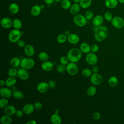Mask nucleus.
<instances>
[{
	"label": "nucleus",
	"instance_id": "f257e3e1",
	"mask_svg": "<svg viewBox=\"0 0 124 124\" xmlns=\"http://www.w3.org/2000/svg\"><path fill=\"white\" fill-rule=\"evenodd\" d=\"M94 27V37L98 42H102L105 40L108 35V28L103 25Z\"/></svg>",
	"mask_w": 124,
	"mask_h": 124
},
{
	"label": "nucleus",
	"instance_id": "f03ea898",
	"mask_svg": "<svg viewBox=\"0 0 124 124\" xmlns=\"http://www.w3.org/2000/svg\"><path fill=\"white\" fill-rule=\"evenodd\" d=\"M67 57L70 62L76 63L78 62L82 57V52L78 48H72L67 52Z\"/></svg>",
	"mask_w": 124,
	"mask_h": 124
},
{
	"label": "nucleus",
	"instance_id": "7ed1b4c3",
	"mask_svg": "<svg viewBox=\"0 0 124 124\" xmlns=\"http://www.w3.org/2000/svg\"><path fill=\"white\" fill-rule=\"evenodd\" d=\"M21 35L22 32L19 30L14 29L10 31L8 35V39L11 43H16L20 39Z\"/></svg>",
	"mask_w": 124,
	"mask_h": 124
},
{
	"label": "nucleus",
	"instance_id": "20e7f679",
	"mask_svg": "<svg viewBox=\"0 0 124 124\" xmlns=\"http://www.w3.org/2000/svg\"><path fill=\"white\" fill-rule=\"evenodd\" d=\"M87 19L84 16L81 14H77L75 15L73 18L74 23L78 27H84L87 23Z\"/></svg>",
	"mask_w": 124,
	"mask_h": 124
},
{
	"label": "nucleus",
	"instance_id": "39448f33",
	"mask_svg": "<svg viewBox=\"0 0 124 124\" xmlns=\"http://www.w3.org/2000/svg\"><path fill=\"white\" fill-rule=\"evenodd\" d=\"M34 61L30 57H28L25 58L21 60L20 66L21 68L28 70L33 68L34 66Z\"/></svg>",
	"mask_w": 124,
	"mask_h": 124
},
{
	"label": "nucleus",
	"instance_id": "423d86ee",
	"mask_svg": "<svg viewBox=\"0 0 124 124\" xmlns=\"http://www.w3.org/2000/svg\"><path fill=\"white\" fill-rule=\"evenodd\" d=\"M111 23L114 28L118 29H122L124 26V20L120 16H116L113 17Z\"/></svg>",
	"mask_w": 124,
	"mask_h": 124
},
{
	"label": "nucleus",
	"instance_id": "0eeeda50",
	"mask_svg": "<svg viewBox=\"0 0 124 124\" xmlns=\"http://www.w3.org/2000/svg\"><path fill=\"white\" fill-rule=\"evenodd\" d=\"M86 62L90 65H94L98 61V58L95 53L89 52L87 54L85 58Z\"/></svg>",
	"mask_w": 124,
	"mask_h": 124
},
{
	"label": "nucleus",
	"instance_id": "6e6552de",
	"mask_svg": "<svg viewBox=\"0 0 124 124\" xmlns=\"http://www.w3.org/2000/svg\"><path fill=\"white\" fill-rule=\"evenodd\" d=\"M90 81L93 85H100L103 81V77L99 74L93 73L90 77Z\"/></svg>",
	"mask_w": 124,
	"mask_h": 124
},
{
	"label": "nucleus",
	"instance_id": "1a4fd4ad",
	"mask_svg": "<svg viewBox=\"0 0 124 124\" xmlns=\"http://www.w3.org/2000/svg\"><path fill=\"white\" fill-rule=\"evenodd\" d=\"M66 71L71 76L76 75L78 71V68L76 63L70 62L66 65Z\"/></svg>",
	"mask_w": 124,
	"mask_h": 124
},
{
	"label": "nucleus",
	"instance_id": "9d476101",
	"mask_svg": "<svg viewBox=\"0 0 124 124\" xmlns=\"http://www.w3.org/2000/svg\"><path fill=\"white\" fill-rule=\"evenodd\" d=\"M49 88L50 87L48 83L42 81L38 84L36 88L38 92H39L40 93H46L48 91Z\"/></svg>",
	"mask_w": 124,
	"mask_h": 124
},
{
	"label": "nucleus",
	"instance_id": "9b49d317",
	"mask_svg": "<svg viewBox=\"0 0 124 124\" xmlns=\"http://www.w3.org/2000/svg\"><path fill=\"white\" fill-rule=\"evenodd\" d=\"M18 77L23 80H27L29 78V73L27 69L21 68L17 71Z\"/></svg>",
	"mask_w": 124,
	"mask_h": 124
},
{
	"label": "nucleus",
	"instance_id": "f8f14e48",
	"mask_svg": "<svg viewBox=\"0 0 124 124\" xmlns=\"http://www.w3.org/2000/svg\"><path fill=\"white\" fill-rule=\"evenodd\" d=\"M0 94L3 98H9L13 95V91L8 87H2L0 89Z\"/></svg>",
	"mask_w": 124,
	"mask_h": 124
},
{
	"label": "nucleus",
	"instance_id": "ddd939ff",
	"mask_svg": "<svg viewBox=\"0 0 124 124\" xmlns=\"http://www.w3.org/2000/svg\"><path fill=\"white\" fill-rule=\"evenodd\" d=\"M0 24L4 29H10L13 26V21L8 17H4L0 20Z\"/></svg>",
	"mask_w": 124,
	"mask_h": 124
},
{
	"label": "nucleus",
	"instance_id": "4468645a",
	"mask_svg": "<svg viewBox=\"0 0 124 124\" xmlns=\"http://www.w3.org/2000/svg\"><path fill=\"white\" fill-rule=\"evenodd\" d=\"M79 36L76 33H70L67 36L68 42L72 45H76L79 41Z\"/></svg>",
	"mask_w": 124,
	"mask_h": 124
},
{
	"label": "nucleus",
	"instance_id": "2eb2a0df",
	"mask_svg": "<svg viewBox=\"0 0 124 124\" xmlns=\"http://www.w3.org/2000/svg\"><path fill=\"white\" fill-rule=\"evenodd\" d=\"M35 109L33 104L31 103H27L25 104L22 108V110L24 112V113L27 115H29L31 114Z\"/></svg>",
	"mask_w": 124,
	"mask_h": 124
},
{
	"label": "nucleus",
	"instance_id": "dca6fc26",
	"mask_svg": "<svg viewBox=\"0 0 124 124\" xmlns=\"http://www.w3.org/2000/svg\"><path fill=\"white\" fill-rule=\"evenodd\" d=\"M104 22V17L101 15H97L93 17L92 19V24L93 26L97 27L102 25Z\"/></svg>",
	"mask_w": 124,
	"mask_h": 124
},
{
	"label": "nucleus",
	"instance_id": "f3484780",
	"mask_svg": "<svg viewBox=\"0 0 124 124\" xmlns=\"http://www.w3.org/2000/svg\"><path fill=\"white\" fill-rule=\"evenodd\" d=\"M24 50L25 54L28 57L32 56L35 53V49L34 47L30 44L26 45L24 47Z\"/></svg>",
	"mask_w": 124,
	"mask_h": 124
},
{
	"label": "nucleus",
	"instance_id": "a211bd4d",
	"mask_svg": "<svg viewBox=\"0 0 124 124\" xmlns=\"http://www.w3.org/2000/svg\"><path fill=\"white\" fill-rule=\"evenodd\" d=\"M54 67L53 63L49 61L44 62L41 64V68L42 69L45 71L48 72L51 71Z\"/></svg>",
	"mask_w": 124,
	"mask_h": 124
},
{
	"label": "nucleus",
	"instance_id": "6ab92c4d",
	"mask_svg": "<svg viewBox=\"0 0 124 124\" xmlns=\"http://www.w3.org/2000/svg\"><path fill=\"white\" fill-rule=\"evenodd\" d=\"M16 107L13 105H8L6 108H4V112L6 115L9 116H12L16 114Z\"/></svg>",
	"mask_w": 124,
	"mask_h": 124
},
{
	"label": "nucleus",
	"instance_id": "aec40b11",
	"mask_svg": "<svg viewBox=\"0 0 124 124\" xmlns=\"http://www.w3.org/2000/svg\"><path fill=\"white\" fill-rule=\"evenodd\" d=\"M80 6L79 3H74L71 5L70 9L69 11L70 13L73 15H76L78 14L80 10Z\"/></svg>",
	"mask_w": 124,
	"mask_h": 124
},
{
	"label": "nucleus",
	"instance_id": "412c9836",
	"mask_svg": "<svg viewBox=\"0 0 124 124\" xmlns=\"http://www.w3.org/2000/svg\"><path fill=\"white\" fill-rule=\"evenodd\" d=\"M41 10L40 5L37 4L34 5L31 9V14L33 16H37L40 14Z\"/></svg>",
	"mask_w": 124,
	"mask_h": 124
},
{
	"label": "nucleus",
	"instance_id": "4be33fe9",
	"mask_svg": "<svg viewBox=\"0 0 124 124\" xmlns=\"http://www.w3.org/2000/svg\"><path fill=\"white\" fill-rule=\"evenodd\" d=\"M9 11L11 14L16 15L18 13L19 11V7L16 3H12L9 6Z\"/></svg>",
	"mask_w": 124,
	"mask_h": 124
},
{
	"label": "nucleus",
	"instance_id": "5701e85b",
	"mask_svg": "<svg viewBox=\"0 0 124 124\" xmlns=\"http://www.w3.org/2000/svg\"><path fill=\"white\" fill-rule=\"evenodd\" d=\"M79 49L82 53L88 54L91 51V46L87 43L83 42L80 44Z\"/></svg>",
	"mask_w": 124,
	"mask_h": 124
},
{
	"label": "nucleus",
	"instance_id": "b1692460",
	"mask_svg": "<svg viewBox=\"0 0 124 124\" xmlns=\"http://www.w3.org/2000/svg\"><path fill=\"white\" fill-rule=\"evenodd\" d=\"M118 0H105V4L107 7L109 9H113L115 8L118 4Z\"/></svg>",
	"mask_w": 124,
	"mask_h": 124
},
{
	"label": "nucleus",
	"instance_id": "393cba45",
	"mask_svg": "<svg viewBox=\"0 0 124 124\" xmlns=\"http://www.w3.org/2000/svg\"><path fill=\"white\" fill-rule=\"evenodd\" d=\"M50 121L53 124H61L62 119L59 114L54 113L50 117Z\"/></svg>",
	"mask_w": 124,
	"mask_h": 124
},
{
	"label": "nucleus",
	"instance_id": "a878e982",
	"mask_svg": "<svg viewBox=\"0 0 124 124\" xmlns=\"http://www.w3.org/2000/svg\"><path fill=\"white\" fill-rule=\"evenodd\" d=\"M16 82V79L15 77L10 76L5 80V85L7 87H11L14 86Z\"/></svg>",
	"mask_w": 124,
	"mask_h": 124
},
{
	"label": "nucleus",
	"instance_id": "bb28decb",
	"mask_svg": "<svg viewBox=\"0 0 124 124\" xmlns=\"http://www.w3.org/2000/svg\"><path fill=\"white\" fill-rule=\"evenodd\" d=\"M21 60L17 57H14L12 58L10 61V64L13 67H17L21 64Z\"/></svg>",
	"mask_w": 124,
	"mask_h": 124
},
{
	"label": "nucleus",
	"instance_id": "cd10ccee",
	"mask_svg": "<svg viewBox=\"0 0 124 124\" xmlns=\"http://www.w3.org/2000/svg\"><path fill=\"white\" fill-rule=\"evenodd\" d=\"M118 83V79L115 76H111L108 80V85L110 87H115Z\"/></svg>",
	"mask_w": 124,
	"mask_h": 124
},
{
	"label": "nucleus",
	"instance_id": "c85d7f7f",
	"mask_svg": "<svg viewBox=\"0 0 124 124\" xmlns=\"http://www.w3.org/2000/svg\"><path fill=\"white\" fill-rule=\"evenodd\" d=\"M92 0H80L79 4L83 9L88 8L92 4Z\"/></svg>",
	"mask_w": 124,
	"mask_h": 124
},
{
	"label": "nucleus",
	"instance_id": "c756f323",
	"mask_svg": "<svg viewBox=\"0 0 124 124\" xmlns=\"http://www.w3.org/2000/svg\"><path fill=\"white\" fill-rule=\"evenodd\" d=\"M0 122L2 124H10L12 122V119L10 116L5 114L1 117Z\"/></svg>",
	"mask_w": 124,
	"mask_h": 124
},
{
	"label": "nucleus",
	"instance_id": "7c9ffc66",
	"mask_svg": "<svg viewBox=\"0 0 124 124\" xmlns=\"http://www.w3.org/2000/svg\"><path fill=\"white\" fill-rule=\"evenodd\" d=\"M13 27L14 29L20 30L22 27L21 21L18 18H16L13 20Z\"/></svg>",
	"mask_w": 124,
	"mask_h": 124
},
{
	"label": "nucleus",
	"instance_id": "2f4dec72",
	"mask_svg": "<svg viewBox=\"0 0 124 124\" xmlns=\"http://www.w3.org/2000/svg\"><path fill=\"white\" fill-rule=\"evenodd\" d=\"M97 92V89L94 86H90L87 90V94L89 96H93Z\"/></svg>",
	"mask_w": 124,
	"mask_h": 124
},
{
	"label": "nucleus",
	"instance_id": "473e14b6",
	"mask_svg": "<svg viewBox=\"0 0 124 124\" xmlns=\"http://www.w3.org/2000/svg\"><path fill=\"white\" fill-rule=\"evenodd\" d=\"M61 5L63 9L67 10L70 9L72 4L69 0H62L61 1Z\"/></svg>",
	"mask_w": 124,
	"mask_h": 124
},
{
	"label": "nucleus",
	"instance_id": "72a5a7b5",
	"mask_svg": "<svg viewBox=\"0 0 124 124\" xmlns=\"http://www.w3.org/2000/svg\"><path fill=\"white\" fill-rule=\"evenodd\" d=\"M38 58L42 62H46L49 59V56L48 54L46 52H41L38 55Z\"/></svg>",
	"mask_w": 124,
	"mask_h": 124
},
{
	"label": "nucleus",
	"instance_id": "f704fd0d",
	"mask_svg": "<svg viewBox=\"0 0 124 124\" xmlns=\"http://www.w3.org/2000/svg\"><path fill=\"white\" fill-rule=\"evenodd\" d=\"M67 40V36L64 33L59 34L57 38V41L60 44L64 43Z\"/></svg>",
	"mask_w": 124,
	"mask_h": 124
},
{
	"label": "nucleus",
	"instance_id": "c9c22d12",
	"mask_svg": "<svg viewBox=\"0 0 124 124\" xmlns=\"http://www.w3.org/2000/svg\"><path fill=\"white\" fill-rule=\"evenodd\" d=\"M13 96L16 99H22L24 97L23 93L19 91H15L13 92Z\"/></svg>",
	"mask_w": 124,
	"mask_h": 124
},
{
	"label": "nucleus",
	"instance_id": "e433bc0d",
	"mask_svg": "<svg viewBox=\"0 0 124 124\" xmlns=\"http://www.w3.org/2000/svg\"><path fill=\"white\" fill-rule=\"evenodd\" d=\"M81 74L83 77L85 78H88V77H91V76L93 74V72H92V70H91L90 69L86 68L83 69L82 70Z\"/></svg>",
	"mask_w": 124,
	"mask_h": 124
},
{
	"label": "nucleus",
	"instance_id": "4c0bfd02",
	"mask_svg": "<svg viewBox=\"0 0 124 124\" xmlns=\"http://www.w3.org/2000/svg\"><path fill=\"white\" fill-rule=\"evenodd\" d=\"M8 105V100L7 98H2L0 99V108H6Z\"/></svg>",
	"mask_w": 124,
	"mask_h": 124
},
{
	"label": "nucleus",
	"instance_id": "58836bf2",
	"mask_svg": "<svg viewBox=\"0 0 124 124\" xmlns=\"http://www.w3.org/2000/svg\"><path fill=\"white\" fill-rule=\"evenodd\" d=\"M56 70L59 73H63L65 70H66V65L60 63L57 66Z\"/></svg>",
	"mask_w": 124,
	"mask_h": 124
},
{
	"label": "nucleus",
	"instance_id": "ea45409f",
	"mask_svg": "<svg viewBox=\"0 0 124 124\" xmlns=\"http://www.w3.org/2000/svg\"><path fill=\"white\" fill-rule=\"evenodd\" d=\"M17 71L16 68L12 67L9 69L8 72V74L9 76L11 77H15L17 76Z\"/></svg>",
	"mask_w": 124,
	"mask_h": 124
},
{
	"label": "nucleus",
	"instance_id": "a19ab883",
	"mask_svg": "<svg viewBox=\"0 0 124 124\" xmlns=\"http://www.w3.org/2000/svg\"><path fill=\"white\" fill-rule=\"evenodd\" d=\"M104 18L108 21H111L112 19L113 18L111 13L109 11L106 12L104 14Z\"/></svg>",
	"mask_w": 124,
	"mask_h": 124
},
{
	"label": "nucleus",
	"instance_id": "79ce46f5",
	"mask_svg": "<svg viewBox=\"0 0 124 124\" xmlns=\"http://www.w3.org/2000/svg\"><path fill=\"white\" fill-rule=\"evenodd\" d=\"M84 16L87 20H91L93 17V13L91 10H87L85 13Z\"/></svg>",
	"mask_w": 124,
	"mask_h": 124
},
{
	"label": "nucleus",
	"instance_id": "37998d69",
	"mask_svg": "<svg viewBox=\"0 0 124 124\" xmlns=\"http://www.w3.org/2000/svg\"><path fill=\"white\" fill-rule=\"evenodd\" d=\"M60 63L64 65H67V64L69 63V62H70L68 58H67V57L66 56H62L60 59Z\"/></svg>",
	"mask_w": 124,
	"mask_h": 124
},
{
	"label": "nucleus",
	"instance_id": "c03bdc74",
	"mask_svg": "<svg viewBox=\"0 0 124 124\" xmlns=\"http://www.w3.org/2000/svg\"><path fill=\"white\" fill-rule=\"evenodd\" d=\"M35 109L37 110H40L43 108V104L40 102H36L33 104Z\"/></svg>",
	"mask_w": 124,
	"mask_h": 124
},
{
	"label": "nucleus",
	"instance_id": "a18cd8bd",
	"mask_svg": "<svg viewBox=\"0 0 124 124\" xmlns=\"http://www.w3.org/2000/svg\"><path fill=\"white\" fill-rule=\"evenodd\" d=\"M99 49L98 46L96 44H93L91 46V51L93 53L96 52Z\"/></svg>",
	"mask_w": 124,
	"mask_h": 124
},
{
	"label": "nucleus",
	"instance_id": "49530a36",
	"mask_svg": "<svg viewBox=\"0 0 124 124\" xmlns=\"http://www.w3.org/2000/svg\"><path fill=\"white\" fill-rule=\"evenodd\" d=\"M17 45L18 46H19V47H21V48L24 47L26 45L25 42L22 39L19 40L17 42Z\"/></svg>",
	"mask_w": 124,
	"mask_h": 124
},
{
	"label": "nucleus",
	"instance_id": "de8ad7c7",
	"mask_svg": "<svg viewBox=\"0 0 124 124\" xmlns=\"http://www.w3.org/2000/svg\"><path fill=\"white\" fill-rule=\"evenodd\" d=\"M93 117L94 120H99L101 117V114L98 112H95L93 115Z\"/></svg>",
	"mask_w": 124,
	"mask_h": 124
},
{
	"label": "nucleus",
	"instance_id": "09e8293b",
	"mask_svg": "<svg viewBox=\"0 0 124 124\" xmlns=\"http://www.w3.org/2000/svg\"><path fill=\"white\" fill-rule=\"evenodd\" d=\"M24 112L23 110H16V116L18 117V118H21L23 116V115Z\"/></svg>",
	"mask_w": 124,
	"mask_h": 124
},
{
	"label": "nucleus",
	"instance_id": "8fccbe9b",
	"mask_svg": "<svg viewBox=\"0 0 124 124\" xmlns=\"http://www.w3.org/2000/svg\"><path fill=\"white\" fill-rule=\"evenodd\" d=\"M48 85L49 86V87L51 88H54L55 87L56 85V83L55 82V81H54V80H50L48 81Z\"/></svg>",
	"mask_w": 124,
	"mask_h": 124
},
{
	"label": "nucleus",
	"instance_id": "3c124183",
	"mask_svg": "<svg viewBox=\"0 0 124 124\" xmlns=\"http://www.w3.org/2000/svg\"><path fill=\"white\" fill-rule=\"evenodd\" d=\"M92 72L93 73H97L98 71V67L96 65H93V66L92 67Z\"/></svg>",
	"mask_w": 124,
	"mask_h": 124
},
{
	"label": "nucleus",
	"instance_id": "603ef678",
	"mask_svg": "<svg viewBox=\"0 0 124 124\" xmlns=\"http://www.w3.org/2000/svg\"><path fill=\"white\" fill-rule=\"evenodd\" d=\"M54 1L55 0H44V1L46 3V4L47 5H51L54 2Z\"/></svg>",
	"mask_w": 124,
	"mask_h": 124
},
{
	"label": "nucleus",
	"instance_id": "864d4df0",
	"mask_svg": "<svg viewBox=\"0 0 124 124\" xmlns=\"http://www.w3.org/2000/svg\"><path fill=\"white\" fill-rule=\"evenodd\" d=\"M26 124H37V123L35 120H29L26 123Z\"/></svg>",
	"mask_w": 124,
	"mask_h": 124
},
{
	"label": "nucleus",
	"instance_id": "5fc2aeb1",
	"mask_svg": "<svg viewBox=\"0 0 124 124\" xmlns=\"http://www.w3.org/2000/svg\"><path fill=\"white\" fill-rule=\"evenodd\" d=\"M4 85H5V81H4V80L1 79V80L0 81V86L1 87H2V86H3Z\"/></svg>",
	"mask_w": 124,
	"mask_h": 124
},
{
	"label": "nucleus",
	"instance_id": "6e6d98bb",
	"mask_svg": "<svg viewBox=\"0 0 124 124\" xmlns=\"http://www.w3.org/2000/svg\"><path fill=\"white\" fill-rule=\"evenodd\" d=\"M64 34H65L66 35L68 36V35H69L70 34V31H69L68 30H66V31H64Z\"/></svg>",
	"mask_w": 124,
	"mask_h": 124
},
{
	"label": "nucleus",
	"instance_id": "4d7b16f0",
	"mask_svg": "<svg viewBox=\"0 0 124 124\" xmlns=\"http://www.w3.org/2000/svg\"><path fill=\"white\" fill-rule=\"evenodd\" d=\"M72 0L75 3H79L80 1V0Z\"/></svg>",
	"mask_w": 124,
	"mask_h": 124
},
{
	"label": "nucleus",
	"instance_id": "13d9d810",
	"mask_svg": "<svg viewBox=\"0 0 124 124\" xmlns=\"http://www.w3.org/2000/svg\"><path fill=\"white\" fill-rule=\"evenodd\" d=\"M119 2L122 4H124V0H118Z\"/></svg>",
	"mask_w": 124,
	"mask_h": 124
},
{
	"label": "nucleus",
	"instance_id": "bf43d9fd",
	"mask_svg": "<svg viewBox=\"0 0 124 124\" xmlns=\"http://www.w3.org/2000/svg\"><path fill=\"white\" fill-rule=\"evenodd\" d=\"M59 110L58 109H56L55 110V113L59 114Z\"/></svg>",
	"mask_w": 124,
	"mask_h": 124
},
{
	"label": "nucleus",
	"instance_id": "052dcab7",
	"mask_svg": "<svg viewBox=\"0 0 124 124\" xmlns=\"http://www.w3.org/2000/svg\"><path fill=\"white\" fill-rule=\"evenodd\" d=\"M40 7H41V9H44V8H45V5H44V4H41V5H40Z\"/></svg>",
	"mask_w": 124,
	"mask_h": 124
},
{
	"label": "nucleus",
	"instance_id": "680f3d73",
	"mask_svg": "<svg viewBox=\"0 0 124 124\" xmlns=\"http://www.w3.org/2000/svg\"><path fill=\"white\" fill-rule=\"evenodd\" d=\"M62 0H55V1H56V2H60V1H61Z\"/></svg>",
	"mask_w": 124,
	"mask_h": 124
}]
</instances>
